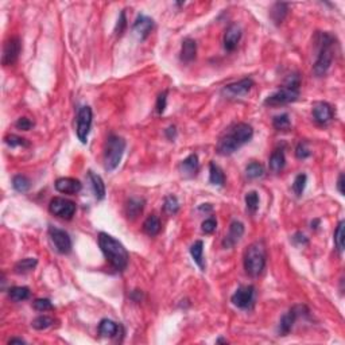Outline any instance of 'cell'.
I'll return each instance as SVG.
<instances>
[{"label": "cell", "instance_id": "obj_35", "mask_svg": "<svg viewBox=\"0 0 345 345\" xmlns=\"http://www.w3.org/2000/svg\"><path fill=\"white\" fill-rule=\"evenodd\" d=\"M344 227H345L344 220H341L335 230V244H336V248H337V251H339L340 254L344 251V235H345Z\"/></svg>", "mask_w": 345, "mask_h": 345}, {"label": "cell", "instance_id": "obj_1", "mask_svg": "<svg viewBox=\"0 0 345 345\" xmlns=\"http://www.w3.org/2000/svg\"><path fill=\"white\" fill-rule=\"evenodd\" d=\"M99 245L104 254L105 259L108 260V263L116 271L125 270V267L128 266L130 256L120 241L116 240L115 237H112L105 232H101L99 235Z\"/></svg>", "mask_w": 345, "mask_h": 345}, {"label": "cell", "instance_id": "obj_48", "mask_svg": "<svg viewBox=\"0 0 345 345\" xmlns=\"http://www.w3.org/2000/svg\"><path fill=\"white\" fill-rule=\"evenodd\" d=\"M337 189H339L341 195H344V174H343V173L339 175V180H337Z\"/></svg>", "mask_w": 345, "mask_h": 345}, {"label": "cell", "instance_id": "obj_45", "mask_svg": "<svg viewBox=\"0 0 345 345\" xmlns=\"http://www.w3.org/2000/svg\"><path fill=\"white\" fill-rule=\"evenodd\" d=\"M15 127L18 128V130L29 131L34 127V123H33L29 117H20V119H18V121L15 123Z\"/></svg>", "mask_w": 345, "mask_h": 345}, {"label": "cell", "instance_id": "obj_16", "mask_svg": "<svg viewBox=\"0 0 345 345\" xmlns=\"http://www.w3.org/2000/svg\"><path fill=\"white\" fill-rule=\"evenodd\" d=\"M154 29V20L151 19L150 16L139 15L136 18L135 23L132 26V30L135 33L140 39H146L150 33Z\"/></svg>", "mask_w": 345, "mask_h": 345}, {"label": "cell", "instance_id": "obj_24", "mask_svg": "<svg viewBox=\"0 0 345 345\" xmlns=\"http://www.w3.org/2000/svg\"><path fill=\"white\" fill-rule=\"evenodd\" d=\"M202 254H204V243L201 240H197L194 244L190 247V255H192L193 260L197 263V266L200 267L201 271H205L206 265Z\"/></svg>", "mask_w": 345, "mask_h": 345}, {"label": "cell", "instance_id": "obj_26", "mask_svg": "<svg viewBox=\"0 0 345 345\" xmlns=\"http://www.w3.org/2000/svg\"><path fill=\"white\" fill-rule=\"evenodd\" d=\"M119 333V325L112 320L104 318L99 324V335L103 337H115Z\"/></svg>", "mask_w": 345, "mask_h": 345}, {"label": "cell", "instance_id": "obj_23", "mask_svg": "<svg viewBox=\"0 0 345 345\" xmlns=\"http://www.w3.org/2000/svg\"><path fill=\"white\" fill-rule=\"evenodd\" d=\"M88 178H89L90 186H92V190H93V194L97 200H103L105 197V185L103 180H101L100 175H97L93 171H89L88 173Z\"/></svg>", "mask_w": 345, "mask_h": 345}, {"label": "cell", "instance_id": "obj_50", "mask_svg": "<svg viewBox=\"0 0 345 345\" xmlns=\"http://www.w3.org/2000/svg\"><path fill=\"white\" fill-rule=\"evenodd\" d=\"M8 344H26V341L23 339H10Z\"/></svg>", "mask_w": 345, "mask_h": 345}, {"label": "cell", "instance_id": "obj_32", "mask_svg": "<svg viewBox=\"0 0 345 345\" xmlns=\"http://www.w3.org/2000/svg\"><path fill=\"white\" fill-rule=\"evenodd\" d=\"M272 125H274V128L278 131H289L291 127L290 117H289L287 114H282V115L275 116V117L272 119Z\"/></svg>", "mask_w": 345, "mask_h": 345}, {"label": "cell", "instance_id": "obj_36", "mask_svg": "<svg viewBox=\"0 0 345 345\" xmlns=\"http://www.w3.org/2000/svg\"><path fill=\"white\" fill-rule=\"evenodd\" d=\"M163 210L167 215H175L180 210V202L175 195H167L163 202Z\"/></svg>", "mask_w": 345, "mask_h": 345}, {"label": "cell", "instance_id": "obj_25", "mask_svg": "<svg viewBox=\"0 0 345 345\" xmlns=\"http://www.w3.org/2000/svg\"><path fill=\"white\" fill-rule=\"evenodd\" d=\"M268 165H270V170L272 171V173H280V171L283 170V167H285L286 165V158L283 150L276 149V150L271 154Z\"/></svg>", "mask_w": 345, "mask_h": 345}, {"label": "cell", "instance_id": "obj_17", "mask_svg": "<svg viewBox=\"0 0 345 345\" xmlns=\"http://www.w3.org/2000/svg\"><path fill=\"white\" fill-rule=\"evenodd\" d=\"M313 117L317 123L320 124H326L333 119V111L328 103L320 101L313 105Z\"/></svg>", "mask_w": 345, "mask_h": 345}, {"label": "cell", "instance_id": "obj_18", "mask_svg": "<svg viewBox=\"0 0 345 345\" xmlns=\"http://www.w3.org/2000/svg\"><path fill=\"white\" fill-rule=\"evenodd\" d=\"M241 38L240 26L230 25L224 35V47L227 51H233L239 45Z\"/></svg>", "mask_w": 345, "mask_h": 345}, {"label": "cell", "instance_id": "obj_41", "mask_svg": "<svg viewBox=\"0 0 345 345\" xmlns=\"http://www.w3.org/2000/svg\"><path fill=\"white\" fill-rule=\"evenodd\" d=\"M310 155L311 151L310 149L307 147V145H306L305 142H301V143L297 145V147H295V156H297L298 159H306V158H309Z\"/></svg>", "mask_w": 345, "mask_h": 345}, {"label": "cell", "instance_id": "obj_20", "mask_svg": "<svg viewBox=\"0 0 345 345\" xmlns=\"http://www.w3.org/2000/svg\"><path fill=\"white\" fill-rule=\"evenodd\" d=\"M143 208H145V200L138 198V197H132L125 204V216L130 220H135L138 216L142 215Z\"/></svg>", "mask_w": 345, "mask_h": 345}, {"label": "cell", "instance_id": "obj_8", "mask_svg": "<svg viewBox=\"0 0 345 345\" xmlns=\"http://www.w3.org/2000/svg\"><path fill=\"white\" fill-rule=\"evenodd\" d=\"M92 127V110L88 105L81 107L77 116V136L81 140V143L88 142V135Z\"/></svg>", "mask_w": 345, "mask_h": 345}, {"label": "cell", "instance_id": "obj_3", "mask_svg": "<svg viewBox=\"0 0 345 345\" xmlns=\"http://www.w3.org/2000/svg\"><path fill=\"white\" fill-rule=\"evenodd\" d=\"M266 245L263 241H255L248 245L244 254V270L250 276H259L266 267Z\"/></svg>", "mask_w": 345, "mask_h": 345}, {"label": "cell", "instance_id": "obj_28", "mask_svg": "<svg viewBox=\"0 0 345 345\" xmlns=\"http://www.w3.org/2000/svg\"><path fill=\"white\" fill-rule=\"evenodd\" d=\"M143 230L149 236H156L160 232V220L155 215L149 216L143 223Z\"/></svg>", "mask_w": 345, "mask_h": 345}, {"label": "cell", "instance_id": "obj_33", "mask_svg": "<svg viewBox=\"0 0 345 345\" xmlns=\"http://www.w3.org/2000/svg\"><path fill=\"white\" fill-rule=\"evenodd\" d=\"M54 322L55 320L53 317H49V315H39V317H37V318L31 322V325H33L34 329L43 330L54 325Z\"/></svg>", "mask_w": 345, "mask_h": 345}, {"label": "cell", "instance_id": "obj_43", "mask_svg": "<svg viewBox=\"0 0 345 345\" xmlns=\"http://www.w3.org/2000/svg\"><path fill=\"white\" fill-rule=\"evenodd\" d=\"M166 104H167V90H165L163 93H160L156 99V112L162 115L166 110Z\"/></svg>", "mask_w": 345, "mask_h": 345}, {"label": "cell", "instance_id": "obj_29", "mask_svg": "<svg viewBox=\"0 0 345 345\" xmlns=\"http://www.w3.org/2000/svg\"><path fill=\"white\" fill-rule=\"evenodd\" d=\"M8 297H10L11 301L14 302H22V301L29 300L30 297V289L26 287V286H15V287H11L8 290Z\"/></svg>", "mask_w": 345, "mask_h": 345}, {"label": "cell", "instance_id": "obj_12", "mask_svg": "<svg viewBox=\"0 0 345 345\" xmlns=\"http://www.w3.org/2000/svg\"><path fill=\"white\" fill-rule=\"evenodd\" d=\"M254 85H255V82H254L252 78H243V80L237 81V82L227 85L223 92L227 96H230V97H241V96L247 95Z\"/></svg>", "mask_w": 345, "mask_h": 345}, {"label": "cell", "instance_id": "obj_42", "mask_svg": "<svg viewBox=\"0 0 345 345\" xmlns=\"http://www.w3.org/2000/svg\"><path fill=\"white\" fill-rule=\"evenodd\" d=\"M216 228H217V221H216V219H213V217H210V219H206L204 223H202V225H201V230H202V232L204 233H213L216 230Z\"/></svg>", "mask_w": 345, "mask_h": 345}, {"label": "cell", "instance_id": "obj_6", "mask_svg": "<svg viewBox=\"0 0 345 345\" xmlns=\"http://www.w3.org/2000/svg\"><path fill=\"white\" fill-rule=\"evenodd\" d=\"M49 210L60 219L70 220L76 213V204L73 201L66 200L62 197H55L49 204Z\"/></svg>", "mask_w": 345, "mask_h": 345}, {"label": "cell", "instance_id": "obj_15", "mask_svg": "<svg viewBox=\"0 0 345 345\" xmlns=\"http://www.w3.org/2000/svg\"><path fill=\"white\" fill-rule=\"evenodd\" d=\"M55 189L64 194H77L82 189V185H81L80 181L76 180V178L64 177V178H58L55 181Z\"/></svg>", "mask_w": 345, "mask_h": 345}, {"label": "cell", "instance_id": "obj_4", "mask_svg": "<svg viewBox=\"0 0 345 345\" xmlns=\"http://www.w3.org/2000/svg\"><path fill=\"white\" fill-rule=\"evenodd\" d=\"M301 78L298 75L290 76L286 81L285 86H282L275 93L270 95L265 100V105L268 107H279V105L293 103L300 97Z\"/></svg>", "mask_w": 345, "mask_h": 345}, {"label": "cell", "instance_id": "obj_19", "mask_svg": "<svg viewBox=\"0 0 345 345\" xmlns=\"http://www.w3.org/2000/svg\"><path fill=\"white\" fill-rule=\"evenodd\" d=\"M198 170H200V162H198V156L195 154H190L186 159L180 163V173L185 178H193L197 175Z\"/></svg>", "mask_w": 345, "mask_h": 345}, {"label": "cell", "instance_id": "obj_44", "mask_svg": "<svg viewBox=\"0 0 345 345\" xmlns=\"http://www.w3.org/2000/svg\"><path fill=\"white\" fill-rule=\"evenodd\" d=\"M125 27H127V18H125V11L123 10L120 12V16L117 19V23H116L115 27V33L116 35H121L124 33Z\"/></svg>", "mask_w": 345, "mask_h": 345}, {"label": "cell", "instance_id": "obj_39", "mask_svg": "<svg viewBox=\"0 0 345 345\" xmlns=\"http://www.w3.org/2000/svg\"><path fill=\"white\" fill-rule=\"evenodd\" d=\"M33 307H34L37 311H49L54 309V306L51 304L50 300L47 298H38L33 302Z\"/></svg>", "mask_w": 345, "mask_h": 345}, {"label": "cell", "instance_id": "obj_37", "mask_svg": "<svg viewBox=\"0 0 345 345\" xmlns=\"http://www.w3.org/2000/svg\"><path fill=\"white\" fill-rule=\"evenodd\" d=\"M245 205L251 213H255L259 208V194L256 192H250L245 194Z\"/></svg>", "mask_w": 345, "mask_h": 345}, {"label": "cell", "instance_id": "obj_27", "mask_svg": "<svg viewBox=\"0 0 345 345\" xmlns=\"http://www.w3.org/2000/svg\"><path fill=\"white\" fill-rule=\"evenodd\" d=\"M209 182L212 185L223 186L225 184V175L219 165L215 162H210L209 165Z\"/></svg>", "mask_w": 345, "mask_h": 345}, {"label": "cell", "instance_id": "obj_46", "mask_svg": "<svg viewBox=\"0 0 345 345\" xmlns=\"http://www.w3.org/2000/svg\"><path fill=\"white\" fill-rule=\"evenodd\" d=\"M293 241H294L295 245H298V247H302V245H306L309 244V240H307V237H306L302 232H295L294 236H293Z\"/></svg>", "mask_w": 345, "mask_h": 345}, {"label": "cell", "instance_id": "obj_2", "mask_svg": "<svg viewBox=\"0 0 345 345\" xmlns=\"http://www.w3.org/2000/svg\"><path fill=\"white\" fill-rule=\"evenodd\" d=\"M315 46L318 47V57L313 66V72L317 77H322L328 73L333 58H335L336 39L328 33H317L315 35Z\"/></svg>", "mask_w": 345, "mask_h": 345}, {"label": "cell", "instance_id": "obj_30", "mask_svg": "<svg viewBox=\"0 0 345 345\" xmlns=\"http://www.w3.org/2000/svg\"><path fill=\"white\" fill-rule=\"evenodd\" d=\"M37 265H38V260L35 259V258H26V259H22L19 260L18 263L15 265V267H14V271H15L16 274H27V272H30V271H33L37 267Z\"/></svg>", "mask_w": 345, "mask_h": 345}, {"label": "cell", "instance_id": "obj_9", "mask_svg": "<svg viewBox=\"0 0 345 345\" xmlns=\"http://www.w3.org/2000/svg\"><path fill=\"white\" fill-rule=\"evenodd\" d=\"M20 50H22V43L18 37H11L5 40L3 46V55H1V64L4 66L14 65L18 58H19Z\"/></svg>", "mask_w": 345, "mask_h": 345}, {"label": "cell", "instance_id": "obj_14", "mask_svg": "<svg viewBox=\"0 0 345 345\" xmlns=\"http://www.w3.org/2000/svg\"><path fill=\"white\" fill-rule=\"evenodd\" d=\"M243 233H244V224L240 223V221H232L230 230H228V233L225 235L224 240H223V247L224 248L235 247L241 239Z\"/></svg>", "mask_w": 345, "mask_h": 345}, {"label": "cell", "instance_id": "obj_40", "mask_svg": "<svg viewBox=\"0 0 345 345\" xmlns=\"http://www.w3.org/2000/svg\"><path fill=\"white\" fill-rule=\"evenodd\" d=\"M4 143L7 146H10V147H18V146L27 147L29 146V142L25 138H20L18 135H7L4 138Z\"/></svg>", "mask_w": 345, "mask_h": 345}, {"label": "cell", "instance_id": "obj_22", "mask_svg": "<svg viewBox=\"0 0 345 345\" xmlns=\"http://www.w3.org/2000/svg\"><path fill=\"white\" fill-rule=\"evenodd\" d=\"M287 12H289V4L278 1V3H274L271 7L270 18L276 26H279L287 16Z\"/></svg>", "mask_w": 345, "mask_h": 345}, {"label": "cell", "instance_id": "obj_52", "mask_svg": "<svg viewBox=\"0 0 345 345\" xmlns=\"http://www.w3.org/2000/svg\"><path fill=\"white\" fill-rule=\"evenodd\" d=\"M216 343H219V344H220V343H224V344H228V341L224 340V339H219V340L216 341Z\"/></svg>", "mask_w": 345, "mask_h": 345}, {"label": "cell", "instance_id": "obj_38", "mask_svg": "<svg viewBox=\"0 0 345 345\" xmlns=\"http://www.w3.org/2000/svg\"><path fill=\"white\" fill-rule=\"evenodd\" d=\"M306 182H307V177H306V174H298L297 177H295L294 184H293V190H294L295 195L301 197V195L304 194V192H305V188H306Z\"/></svg>", "mask_w": 345, "mask_h": 345}, {"label": "cell", "instance_id": "obj_51", "mask_svg": "<svg viewBox=\"0 0 345 345\" xmlns=\"http://www.w3.org/2000/svg\"><path fill=\"white\" fill-rule=\"evenodd\" d=\"M320 224V220H314L311 221V228H314V230H317V225Z\"/></svg>", "mask_w": 345, "mask_h": 345}, {"label": "cell", "instance_id": "obj_47", "mask_svg": "<svg viewBox=\"0 0 345 345\" xmlns=\"http://www.w3.org/2000/svg\"><path fill=\"white\" fill-rule=\"evenodd\" d=\"M165 134L166 136H167V139H170V140L174 139L175 136H177V130H175L174 125H170V127L165 131Z\"/></svg>", "mask_w": 345, "mask_h": 345}, {"label": "cell", "instance_id": "obj_5", "mask_svg": "<svg viewBox=\"0 0 345 345\" xmlns=\"http://www.w3.org/2000/svg\"><path fill=\"white\" fill-rule=\"evenodd\" d=\"M125 150V140L121 136L110 135L104 149V169L114 171L120 163Z\"/></svg>", "mask_w": 345, "mask_h": 345}, {"label": "cell", "instance_id": "obj_31", "mask_svg": "<svg viewBox=\"0 0 345 345\" xmlns=\"http://www.w3.org/2000/svg\"><path fill=\"white\" fill-rule=\"evenodd\" d=\"M12 186H14V189L16 190V192H19V193H26V192H29L31 188V181L26 177V175H15L14 178H12Z\"/></svg>", "mask_w": 345, "mask_h": 345}, {"label": "cell", "instance_id": "obj_49", "mask_svg": "<svg viewBox=\"0 0 345 345\" xmlns=\"http://www.w3.org/2000/svg\"><path fill=\"white\" fill-rule=\"evenodd\" d=\"M200 212H212V205L210 204H202V205L198 208Z\"/></svg>", "mask_w": 345, "mask_h": 345}, {"label": "cell", "instance_id": "obj_11", "mask_svg": "<svg viewBox=\"0 0 345 345\" xmlns=\"http://www.w3.org/2000/svg\"><path fill=\"white\" fill-rule=\"evenodd\" d=\"M304 309H305V306H294L286 314L282 315V318L279 321V326H278V333L280 336H286L290 333L293 326H294L295 321L298 318V315L302 313Z\"/></svg>", "mask_w": 345, "mask_h": 345}, {"label": "cell", "instance_id": "obj_7", "mask_svg": "<svg viewBox=\"0 0 345 345\" xmlns=\"http://www.w3.org/2000/svg\"><path fill=\"white\" fill-rule=\"evenodd\" d=\"M49 237H50L51 244L58 254L66 255L72 251V239L65 230H58L55 227H50L49 228Z\"/></svg>", "mask_w": 345, "mask_h": 345}, {"label": "cell", "instance_id": "obj_21", "mask_svg": "<svg viewBox=\"0 0 345 345\" xmlns=\"http://www.w3.org/2000/svg\"><path fill=\"white\" fill-rule=\"evenodd\" d=\"M197 54V43L194 39L192 38H186L182 42V47H181V61L189 64L195 58Z\"/></svg>", "mask_w": 345, "mask_h": 345}, {"label": "cell", "instance_id": "obj_34", "mask_svg": "<svg viewBox=\"0 0 345 345\" xmlns=\"http://www.w3.org/2000/svg\"><path fill=\"white\" fill-rule=\"evenodd\" d=\"M245 174L251 180H256V178H260V177L265 175V167L258 162H252L245 167Z\"/></svg>", "mask_w": 345, "mask_h": 345}, {"label": "cell", "instance_id": "obj_13", "mask_svg": "<svg viewBox=\"0 0 345 345\" xmlns=\"http://www.w3.org/2000/svg\"><path fill=\"white\" fill-rule=\"evenodd\" d=\"M228 131L230 132V135L235 138V140L239 143V146H243L245 143H248L252 136H254V130L250 124L247 123H237V124H233L230 128H228Z\"/></svg>", "mask_w": 345, "mask_h": 345}, {"label": "cell", "instance_id": "obj_10", "mask_svg": "<svg viewBox=\"0 0 345 345\" xmlns=\"http://www.w3.org/2000/svg\"><path fill=\"white\" fill-rule=\"evenodd\" d=\"M254 297H255L254 286H241L232 295L230 301L239 309H251L254 305Z\"/></svg>", "mask_w": 345, "mask_h": 345}]
</instances>
